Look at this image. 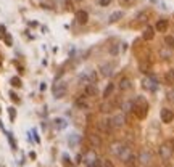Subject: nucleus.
I'll list each match as a JSON object with an SVG mask.
<instances>
[{
  "mask_svg": "<svg viewBox=\"0 0 174 167\" xmlns=\"http://www.w3.org/2000/svg\"><path fill=\"white\" fill-rule=\"evenodd\" d=\"M97 93H98L97 87H95V85H92V84L86 85V89H84V95H86V96H95Z\"/></svg>",
  "mask_w": 174,
  "mask_h": 167,
  "instance_id": "obj_13",
  "label": "nucleus"
},
{
  "mask_svg": "<svg viewBox=\"0 0 174 167\" xmlns=\"http://www.w3.org/2000/svg\"><path fill=\"white\" fill-rule=\"evenodd\" d=\"M126 122V117L124 114H116L115 117H111V124H113V129H121Z\"/></svg>",
  "mask_w": 174,
  "mask_h": 167,
  "instance_id": "obj_4",
  "label": "nucleus"
},
{
  "mask_svg": "<svg viewBox=\"0 0 174 167\" xmlns=\"http://www.w3.org/2000/svg\"><path fill=\"white\" fill-rule=\"evenodd\" d=\"M164 44H166L168 48L174 50V37L172 35H166V37H164Z\"/></svg>",
  "mask_w": 174,
  "mask_h": 167,
  "instance_id": "obj_24",
  "label": "nucleus"
},
{
  "mask_svg": "<svg viewBox=\"0 0 174 167\" xmlns=\"http://www.w3.org/2000/svg\"><path fill=\"white\" fill-rule=\"evenodd\" d=\"M150 157H152V156H150V154H148L147 151H142V154H140V157H139V161L142 162V164H147V162L150 161Z\"/></svg>",
  "mask_w": 174,
  "mask_h": 167,
  "instance_id": "obj_25",
  "label": "nucleus"
},
{
  "mask_svg": "<svg viewBox=\"0 0 174 167\" xmlns=\"http://www.w3.org/2000/svg\"><path fill=\"white\" fill-rule=\"evenodd\" d=\"M3 34H5V27L0 26V37H3Z\"/></svg>",
  "mask_w": 174,
  "mask_h": 167,
  "instance_id": "obj_30",
  "label": "nucleus"
},
{
  "mask_svg": "<svg viewBox=\"0 0 174 167\" xmlns=\"http://www.w3.org/2000/svg\"><path fill=\"white\" fill-rule=\"evenodd\" d=\"M78 2H82V0H78Z\"/></svg>",
  "mask_w": 174,
  "mask_h": 167,
  "instance_id": "obj_31",
  "label": "nucleus"
},
{
  "mask_svg": "<svg viewBox=\"0 0 174 167\" xmlns=\"http://www.w3.org/2000/svg\"><path fill=\"white\" fill-rule=\"evenodd\" d=\"M155 31L158 32H166L168 31V20H160L155 26Z\"/></svg>",
  "mask_w": 174,
  "mask_h": 167,
  "instance_id": "obj_15",
  "label": "nucleus"
},
{
  "mask_svg": "<svg viewBox=\"0 0 174 167\" xmlns=\"http://www.w3.org/2000/svg\"><path fill=\"white\" fill-rule=\"evenodd\" d=\"M123 146H124V143H121V141H115V143H113V145L110 146V150H111L113 154L118 156V153L121 151V148H123Z\"/></svg>",
  "mask_w": 174,
  "mask_h": 167,
  "instance_id": "obj_17",
  "label": "nucleus"
},
{
  "mask_svg": "<svg viewBox=\"0 0 174 167\" xmlns=\"http://www.w3.org/2000/svg\"><path fill=\"white\" fill-rule=\"evenodd\" d=\"M172 153H174V148H172V141L163 143V145L160 146V157H161L163 161H168L169 157L172 156Z\"/></svg>",
  "mask_w": 174,
  "mask_h": 167,
  "instance_id": "obj_2",
  "label": "nucleus"
},
{
  "mask_svg": "<svg viewBox=\"0 0 174 167\" xmlns=\"http://www.w3.org/2000/svg\"><path fill=\"white\" fill-rule=\"evenodd\" d=\"M135 20H137V24H144V23H147V21H148V13H147V11L139 13Z\"/></svg>",
  "mask_w": 174,
  "mask_h": 167,
  "instance_id": "obj_18",
  "label": "nucleus"
},
{
  "mask_svg": "<svg viewBox=\"0 0 174 167\" xmlns=\"http://www.w3.org/2000/svg\"><path fill=\"white\" fill-rule=\"evenodd\" d=\"M132 111H134V114L137 116L139 119H144L145 116H147V113H148V103L144 98H137L132 103Z\"/></svg>",
  "mask_w": 174,
  "mask_h": 167,
  "instance_id": "obj_1",
  "label": "nucleus"
},
{
  "mask_svg": "<svg viewBox=\"0 0 174 167\" xmlns=\"http://www.w3.org/2000/svg\"><path fill=\"white\" fill-rule=\"evenodd\" d=\"M111 74H113V68H111V64H106V66H103V68H102V76L108 77V76H111Z\"/></svg>",
  "mask_w": 174,
  "mask_h": 167,
  "instance_id": "obj_23",
  "label": "nucleus"
},
{
  "mask_svg": "<svg viewBox=\"0 0 174 167\" xmlns=\"http://www.w3.org/2000/svg\"><path fill=\"white\" fill-rule=\"evenodd\" d=\"M161 120L164 124H169V122H172V119H174V113L171 109H168V108H164V109H161Z\"/></svg>",
  "mask_w": 174,
  "mask_h": 167,
  "instance_id": "obj_5",
  "label": "nucleus"
},
{
  "mask_svg": "<svg viewBox=\"0 0 174 167\" xmlns=\"http://www.w3.org/2000/svg\"><path fill=\"white\" fill-rule=\"evenodd\" d=\"M164 80H166V84H174V69H169V71L164 74Z\"/></svg>",
  "mask_w": 174,
  "mask_h": 167,
  "instance_id": "obj_19",
  "label": "nucleus"
},
{
  "mask_svg": "<svg viewBox=\"0 0 174 167\" xmlns=\"http://www.w3.org/2000/svg\"><path fill=\"white\" fill-rule=\"evenodd\" d=\"M89 141H90V145L93 146V148H100L102 146V138L97 135V133H89Z\"/></svg>",
  "mask_w": 174,
  "mask_h": 167,
  "instance_id": "obj_7",
  "label": "nucleus"
},
{
  "mask_svg": "<svg viewBox=\"0 0 174 167\" xmlns=\"http://www.w3.org/2000/svg\"><path fill=\"white\" fill-rule=\"evenodd\" d=\"M113 90H115V85H113V84H108L106 89H105V92H103V98H105V100L110 98V95L113 93Z\"/></svg>",
  "mask_w": 174,
  "mask_h": 167,
  "instance_id": "obj_20",
  "label": "nucleus"
},
{
  "mask_svg": "<svg viewBox=\"0 0 174 167\" xmlns=\"http://www.w3.org/2000/svg\"><path fill=\"white\" fill-rule=\"evenodd\" d=\"M124 164L128 165V167H137V165H139V157L134 156V154H131L128 159L124 161Z\"/></svg>",
  "mask_w": 174,
  "mask_h": 167,
  "instance_id": "obj_14",
  "label": "nucleus"
},
{
  "mask_svg": "<svg viewBox=\"0 0 174 167\" xmlns=\"http://www.w3.org/2000/svg\"><path fill=\"white\" fill-rule=\"evenodd\" d=\"M153 37H155V27H152V26L145 27V31H144V34H142V39L144 40H152Z\"/></svg>",
  "mask_w": 174,
  "mask_h": 167,
  "instance_id": "obj_10",
  "label": "nucleus"
},
{
  "mask_svg": "<svg viewBox=\"0 0 174 167\" xmlns=\"http://www.w3.org/2000/svg\"><path fill=\"white\" fill-rule=\"evenodd\" d=\"M76 106L81 109H86L87 108V101H86V96H79V98L76 100Z\"/></svg>",
  "mask_w": 174,
  "mask_h": 167,
  "instance_id": "obj_21",
  "label": "nucleus"
},
{
  "mask_svg": "<svg viewBox=\"0 0 174 167\" xmlns=\"http://www.w3.org/2000/svg\"><path fill=\"white\" fill-rule=\"evenodd\" d=\"M86 80V84H93L97 80V74L93 72V71H89L87 74H84V76L81 77V82Z\"/></svg>",
  "mask_w": 174,
  "mask_h": 167,
  "instance_id": "obj_9",
  "label": "nucleus"
},
{
  "mask_svg": "<svg viewBox=\"0 0 174 167\" xmlns=\"http://www.w3.org/2000/svg\"><path fill=\"white\" fill-rule=\"evenodd\" d=\"M116 105H118V101H105V103H102L100 105V111H102V113H111V111L113 109H115L116 108Z\"/></svg>",
  "mask_w": 174,
  "mask_h": 167,
  "instance_id": "obj_6",
  "label": "nucleus"
},
{
  "mask_svg": "<svg viewBox=\"0 0 174 167\" xmlns=\"http://www.w3.org/2000/svg\"><path fill=\"white\" fill-rule=\"evenodd\" d=\"M86 167H102V161L97 157V159H93V161L89 162V164H87Z\"/></svg>",
  "mask_w": 174,
  "mask_h": 167,
  "instance_id": "obj_26",
  "label": "nucleus"
},
{
  "mask_svg": "<svg viewBox=\"0 0 174 167\" xmlns=\"http://www.w3.org/2000/svg\"><path fill=\"white\" fill-rule=\"evenodd\" d=\"M129 156H131V148L124 145L123 148H121V151L118 153V157H119V159H121V161H123V162H124V161H126V159H128V157H129Z\"/></svg>",
  "mask_w": 174,
  "mask_h": 167,
  "instance_id": "obj_12",
  "label": "nucleus"
},
{
  "mask_svg": "<svg viewBox=\"0 0 174 167\" xmlns=\"http://www.w3.org/2000/svg\"><path fill=\"white\" fill-rule=\"evenodd\" d=\"M108 3H111V0H100V5L102 7H106Z\"/></svg>",
  "mask_w": 174,
  "mask_h": 167,
  "instance_id": "obj_29",
  "label": "nucleus"
},
{
  "mask_svg": "<svg viewBox=\"0 0 174 167\" xmlns=\"http://www.w3.org/2000/svg\"><path fill=\"white\" fill-rule=\"evenodd\" d=\"M68 92V85L66 82H56L53 85V96L55 98H63Z\"/></svg>",
  "mask_w": 174,
  "mask_h": 167,
  "instance_id": "obj_3",
  "label": "nucleus"
},
{
  "mask_svg": "<svg viewBox=\"0 0 174 167\" xmlns=\"http://www.w3.org/2000/svg\"><path fill=\"white\" fill-rule=\"evenodd\" d=\"M131 87H132V85H131V80H129L128 77H123V79L119 80V89L123 90V92H124V90H129Z\"/></svg>",
  "mask_w": 174,
  "mask_h": 167,
  "instance_id": "obj_16",
  "label": "nucleus"
},
{
  "mask_svg": "<svg viewBox=\"0 0 174 167\" xmlns=\"http://www.w3.org/2000/svg\"><path fill=\"white\" fill-rule=\"evenodd\" d=\"M121 18H123V11H115V13H111L110 15V23H116L118 20H121Z\"/></svg>",
  "mask_w": 174,
  "mask_h": 167,
  "instance_id": "obj_22",
  "label": "nucleus"
},
{
  "mask_svg": "<svg viewBox=\"0 0 174 167\" xmlns=\"http://www.w3.org/2000/svg\"><path fill=\"white\" fill-rule=\"evenodd\" d=\"M76 20L79 24H86L87 20H89V15H87V11H84V10H79L76 13Z\"/></svg>",
  "mask_w": 174,
  "mask_h": 167,
  "instance_id": "obj_11",
  "label": "nucleus"
},
{
  "mask_svg": "<svg viewBox=\"0 0 174 167\" xmlns=\"http://www.w3.org/2000/svg\"><path fill=\"white\" fill-rule=\"evenodd\" d=\"M102 167H115V164H113L110 159H106V161H103V162H102Z\"/></svg>",
  "mask_w": 174,
  "mask_h": 167,
  "instance_id": "obj_28",
  "label": "nucleus"
},
{
  "mask_svg": "<svg viewBox=\"0 0 174 167\" xmlns=\"http://www.w3.org/2000/svg\"><path fill=\"white\" fill-rule=\"evenodd\" d=\"M11 85H13V87H21V80H20L18 77H13V79H11Z\"/></svg>",
  "mask_w": 174,
  "mask_h": 167,
  "instance_id": "obj_27",
  "label": "nucleus"
},
{
  "mask_svg": "<svg viewBox=\"0 0 174 167\" xmlns=\"http://www.w3.org/2000/svg\"><path fill=\"white\" fill-rule=\"evenodd\" d=\"M98 129H100L102 132H111V129H113V124H111V119H105V120H102L100 124H98Z\"/></svg>",
  "mask_w": 174,
  "mask_h": 167,
  "instance_id": "obj_8",
  "label": "nucleus"
}]
</instances>
